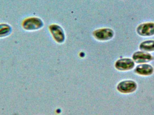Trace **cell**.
Listing matches in <instances>:
<instances>
[{"mask_svg":"<svg viewBox=\"0 0 154 115\" xmlns=\"http://www.w3.org/2000/svg\"><path fill=\"white\" fill-rule=\"evenodd\" d=\"M133 59L136 63H144L151 61L153 57L149 53L143 51H137L133 55Z\"/></svg>","mask_w":154,"mask_h":115,"instance_id":"52a82bcc","label":"cell"},{"mask_svg":"<svg viewBox=\"0 0 154 115\" xmlns=\"http://www.w3.org/2000/svg\"><path fill=\"white\" fill-rule=\"evenodd\" d=\"M137 32L142 37L154 36V23H146L140 24L137 28Z\"/></svg>","mask_w":154,"mask_h":115,"instance_id":"7a4b0ae2","label":"cell"},{"mask_svg":"<svg viewBox=\"0 0 154 115\" xmlns=\"http://www.w3.org/2000/svg\"><path fill=\"white\" fill-rule=\"evenodd\" d=\"M137 85L133 80H126L120 82L118 86V89L124 93H130L135 91Z\"/></svg>","mask_w":154,"mask_h":115,"instance_id":"5b68a950","label":"cell"},{"mask_svg":"<svg viewBox=\"0 0 154 115\" xmlns=\"http://www.w3.org/2000/svg\"><path fill=\"white\" fill-rule=\"evenodd\" d=\"M139 49L144 52L154 51V41H146L142 42L139 46Z\"/></svg>","mask_w":154,"mask_h":115,"instance_id":"30bf717a","label":"cell"},{"mask_svg":"<svg viewBox=\"0 0 154 115\" xmlns=\"http://www.w3.org/2000/svg\"><path fill=\"white\" fill-rule=\"evenodd\" d=\"M153 71V68L150 64H140L135 69L136 73L142 76H149L152 74Z\"/></svg>","mask_w":154,"mask_h":115,"instance_id":"ba28073f","label":"cell"},{"mask_svg":"<svg viewBox=\"0 0 154 115\" xmlns=\"http://www.w3.org/2000/svg\"><path fill=\"white\" fill-rule=\"evenodd\" d=\"M44 23L41 19L38 17H29L22 22L23 29L26 31L32 32L38 30L43 27Z\"/></svg>","mask_w":154,"mask_h":115,"instance_id":"6da1fadb","label":"cell"},{"mask_svg":"<svg viewBox=\"0 0 154 115\" xmlns=\"http://www.w3.org/2000/svg\"><path fill=\"white\" fill-rule=\"evenodd\" d=\"M51 35L55 40L59 43H62L65 40V36L64 31L62 28L58 25L52 24L49 27Z\"/></svg>","mask_w":154,"mask_h":115,"instance_id":"277c9868","label":"cell"},{"mask_svg":"<svg viewBox=\"0 0 154 115\" xmlns=\"http://www.w3.org/2000/svg\"><path fill=\"white\" fill-rule=\"evenodd\" d=\"M134 60L128 58H124L119 60L116 62V67L118 69L121 71L129 70L134 67Z\"/></svg>","mask_w":154,"mask_h":115,"instance_id":"8992f818","label":"cell"},{"mask_svg":"<svg viewBox=\"0 0 154 115\" xmlns=\"http://www.w3.org/2000/svg\"><path fill=\"white\" fill-rule=\"evenodd\" d=\"M94 38L100 41H106L111 39L114 37L113 31L110 29H100L93 32Z\"/></svg>","mask_w":154,"mask_h":115,"instance_id":"3957f363","label":"cell"},{"mask_svg":"<svg viewBox=\"0 0 154 115\" xmlns=\"http://www.w3.org/2000/svg\"><path fill=\"white\" fill-rule=\"evenodd\" d=\"M13 28L7 23H0V39L7 38L11 34Z\"/></svg>","mask_w":154,"mask_h":115,"instance_id":"9c48e42d","label":"cell"}]
</instances>
